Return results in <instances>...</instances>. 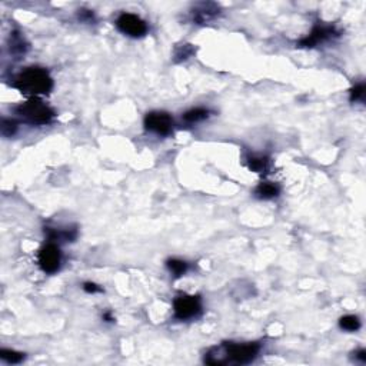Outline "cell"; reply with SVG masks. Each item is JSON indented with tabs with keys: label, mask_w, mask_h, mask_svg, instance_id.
<instances>
[{
	"label": "cell",
	"mask_w": 366,
	"mask_h": 366,
	"mask_svg": "<svg viewBox=\"0 0 366 366\" xmlns=\"http://www.w3.org/2000/svg\"><path fill=\"white\" fill-rule=\"evenodd\" d=\"M202 305L199 296L192 295H180L173 301V312L175 317L179 320H186L190 317H195L201 314Z\"/></svg>",
	"instance_id": "obj_4"
},
{
	"label": "cell",
	"mask_w": 366,
	"mask_h": 366,
	"mask_svg": "<svg viewBox=\"0 0 366 366\" xmlns=\"http://www.w3.org/2000/svg\"><path fill=\"white\" fill-rule=\"evenodd\" d=\"M83 289H85V292H88V293H99V292H103L101 286H98L96 283H92V282H86L83 285Z\"/></svg>",
	"instance_id": "obj_19"
},
{
	"label": "cell",
	"mask_w": 366,
	"mask_h": 366,
	"mask_svg": "<svg viewBox=\"0 0 366 366\" xmlns=\"http://www.w3.org/2000/svg\"><path fill=\"white\" fill-rule=\"evenodd\" d=\"M280 192L276 183H272V182H262L259 183V186L255 189V195L259 198V199H273L276 198Z\"/></svg>",
	"instance_id": "obj_10"
},
{
	"label": "cell",
	"mask_w": 366,
	"mask_h": 366,
	"mask_svg": "<svg viewBox=\"0 0 366 366\" xmlns=\"http://www.w3.org/2000/svg\"><path fill=\"white\" fill-rule=\"evenodd\" d=\"M60 261H62V255H60V249L53 245V243H48L45 245L38 255V262L40 269L46 273H54L59 270L60 267Z\"/></svg>",
	"instance_id": "obj_7"
},
{
	"label": "cell",
	"mask_w": 366,
	"mask_h": 366,
	"mask_svg": "<svg viewBox=\"0 0 366 366\" xmlns=\"http://www.w3.org/2000/svg\"><path fill=\"white\" fill-rule=\"evenodd\" d=\"M103 319H106V322H113V320H114L113 317H112V316H110V314H109V312H107V314H105V315H103Z\"/></svg>",
	"instance_id": "obj_21"
},
{
	"label": "cell",
	"mask_w": 366,
	"mask_h": 366,
	"mask_svg": "<svg viewBox=\"0 0 366 366\" xmlns=\"http://www.w3.org/2000/svg\"><path fill=\"white\" fill-rule=\"evenodd\" d=\"M333 36H338V30H336L335 26L316 25L306 38L299 40L298 46L299 48H315L316 45L323 43V42H326L328 39H332Z\"/></svg>",
	"instance_id": "obj_8"
},
{
	"label": "cell",
	"mask_w": 366,
	"mask_h": 366,
	"mask_svg": "<svg viewBox=\"0 0 366 366\" xmlns=\"http://www.w3.org/2000/svg\"><path fill=\"white\" fill-rule=\"evenodd\" d=\"M166 265L169 267V270L176 276V278H180L182 275L186 273L188 270V263L185 261H180V259H169L166 262Z\"/></svg>",
	"instance_id": "obj_13"
},
{
	"label": "cell",
	"mask_w": 366,
	"mask_h": 366,
	"mask_svg": "<svg viewBox=\"0 0 366 366\" xmlns=\"http://www.w3.org/2000/svg\"><path fill=\"white\" fill-rule=\"evenodd\" d=\"M339 325L342 329L348 330V332H355L361 328V320L358 319V316L355 315H346L342 316L339 320Z\"/></svg>",
	"instance_id": "obj_14"
},
{
	"label": "cell",
	"mask_w": 366,
	"mask_h": 366,
	"mask_svg": "<svg viewBox=\"0 0 366 366\" xmlns=\"http://www.w3.org/2000/svg\"><path fill=\"white\" fill-rule=\"evenodd\" d=\"M16 113L30 125H48L54 117V112L39 98H32L16 107Z\"/></svg>",
	"instance_id": "obj_3"
},
{
	"label": "cell",
	"mask_w": 366,
	"mask_h": 366,
	"mask_svg": "<svg viewBox=\"0 0 366 366\" xmlns=\"http://www.w3.org/2000/svg\"><path fill=\"white\" fill-rule=\"evenodd\" d=\"M116 26L122 33L132 38H140L148 32L146 22L133 13H122L116 20Z\"/></svg>",
	"instance_id": "obj_5"
},
{
	"label": "cell",
	"mask_w": 366,
	"mask_h": 366,
	"mask_svg": "<svg viewBox=\"0 0 366 366\" xmlns=\"http://www.w3.org/2000/svg\"><path fill=\"white\" fill-rule=\"evenodd\" d=\"M261 346L258 343H223L219 349L215 348L206 355L205 362L209 365L225 364H249L259 354Z\"/></svg>",
	"instance_id": "obj_1"
},
{
	"label": "cell",
	"mask_w": 366,
	"mask_h": 366,
	"mask_svg": "<svg viewBox=\"0 0 366 366\" xmlns=\"http://www.w3.org/2000/svg\"><path fill=\"white\" fill-rule=\"evenodd\" d=\"M217 13H219V7L216 4H213V3H202L198 7H195L193 20L199 22V23H205V22L213 19Z\"/></svg>",
	"instance_id": "obj_9"
},
{
	"label": "cell",
	"mask_w": 366,
	"mask_h": 366,
	"mask_svg": "<svg viewBox=\"0 0 366 366\" xmlns=\"http://www.w3.org/2000/svg\"><path fill=\"white\" fill-rule=\"evenodd\" d=\"M17 130V123L13 119H3L1 120V135L6 138H10Z\"/></svg>",
	"instance_id": "obj_16"
},
{
	"label": "cell",
	"mask_w": 366,
	"mask_h": 366,
	"mask_svg": "<svg viewBox=\"0 0 366 366\" xmlns=\"http://www.w3.org/2000/svg\"><path fill=\"white\" fill-rule=\"evenodd\" d=\"M145 127H146V130L153 132L156 135L166 136L173 129V119H172L170 114L166 113V112L155 110V112H151V113L146 114V117H145Z\"/></svg>",
	"instance_id": "obj_6"
},
{
	"label": "cell",
	"mask_w": 366,
	"mask_h": 366,
	"mask_svg": "<svg viewBox=\"0 0 366 366\" xmlns=\"http://www.w3.org/2000/svg\"><path fill=\"white\" fill-rule=\"evenodd\" d=\"M192 53H193V48H192L190 45H183V46L176 52V57H179L177 60H186Z\"/></svg>",
	"instance_id": "obj_18"
},
{
	"label": "cell",
	"mask_w": 366,
	"mask_h": 366,
	"mask_svg": "<svg viewBox=\"0 0 366 366\" xmlns=\"http://www.w3.org/2000/svg\"><path fill=\"white\" fill-rule=\"evenodd\" d=\"M248 166L256 173H263L269 169V159L265 156H252L248 159Z\"/></svg>",
	"instance_id": "obj_11"
},
{
	"label": "cell",
	"mask_w": 366,
	"mask_h": 366,
	"mask_svg": "<svg viewBox=\"0 0 366 366\" xmlns=\"http://www.w3.org/2000/svg\"><path fill=\"white\" fill-rule=\"evenodd\" d=\"M364 98H365V85L364 83H359L355 88L351 89V102H362Z\"/></svg>",
	"instance_id": "obj_17"
},
{
	"label": "cell",
	"mask_w": 366,
	"mask_h": 366,
	"mask_svg": "<svg viewBox=\"0 0 366 366\" xmlns=\"http://www.w3.org/2000/svg\"><path fill=\"white\" fill-rule=\"evenodd\" d=\"M209 117V110L208 109H203V107H196V109H192L189 112L183 114V119L189 123H198V122H202L205 119Z\"/></svg>",
	"instance_id": "obj_12"
},
{
	"label": "cell",
	"mask_w": 366,
	"mask_h": 366,
	"mask_svg": "<svg viewBox=\"0 0 366 366\" xmlns=\"http://www.w3.org/2000/svg\"><path fill=\"white\" fill-rule=\"evenodd\" d=\"M356 356H358V358H359V359H361L362 362H366V352H365V351H359Z\"/></svg>",
	"instance_id": "obj_20"
},
{
	"label": "cell",
	"mask_w": 366,
	"mask_h": 366,
	"mask_svg": "<svg viewBox=\"0 0 366 366\" xmlns=\"http://www.w3.org/2000/svg\"><path fill=\"white\" fill-rule=\"evenodd\" d=\"M0 358L6 362V364H20L25 359V354L16 352L12 349H1L0 351Z\"/></svg>",
	"instance_id": "obj_15"
},
{
	"label": "cell",
	"mask_w": 366,
	"mask_h": 366,
	"mask_svg": "<svg viewBox=\"0 0 366 366\" xmlns=\"http://www.w3.org/2000/svg\"><path fill=\"white\" fill-rule=\"evenodd\" d=\"M13 86L20 90L23 95L38 98L40 95L51 93L53 80L48 73V70L42 67H27L16 77Z\"/></svg>",
	"instance_id": "obj_2"
}]
</instances>
